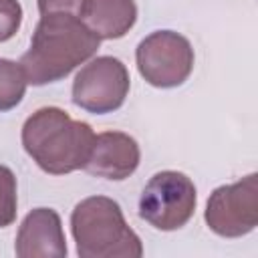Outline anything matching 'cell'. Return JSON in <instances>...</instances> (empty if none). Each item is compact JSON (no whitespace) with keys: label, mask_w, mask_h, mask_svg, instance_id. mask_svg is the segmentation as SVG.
Wrapping results in <instances>:
<instances>
[{"label":"cell","mask_w":258,"mask_h":258,"mask_svg":"<svg viewBox=\"0 0 258 258\" xmlns=\"http://www.w3.org/2000/svg\"><path fill=\"white\" fill-rule=\"evenodd\" d=\"M99 44L101 38L79 14H42L32 32L30 46L18 62L28 85L42 87L64 79L77 67L91 60Z\"/></svg>","instance_id":"obj_1"},{"label":"cell","mask_w":258,"mask_h":258,"mask_svg":"<svg viewBox=\"0 0 258 258\" xmlns=\"http://www.w3.org/2000/svg\"><path fill=\"white\" fill-rule=\"evenodd\" d=\"M95 131L89 123L73 119L64 109L42 107L22 125V147L32 161L50 175H64L83 169Z\"/></svg>","instance_id":"obj_2"},{"label":"cell","mask_w":258,"mask_h":258,"mask_svg":"<svg viewBox=\"0 0 258 258\" xmlns=\"http://www.w3.org/2000/svg\"><path fill=\"white\" fill-rule=\"evenodd\" d=\"M71 232L81 258H139L143 244L127 226L121 206L107 196L81 200L71 214Z\"/></svg>","instance_id":"obj_3"},{"label":"cell","mask_w":258,"mask_h":258,"mask_svg":"<svg viewBox=\"0 0 258 258\" xmlns=\"http://www.w3.org/2000/svg\"><path fill=\"white\" fill-rule=\"evenodd\" d=\"M198 204L194 181L173 169L155 173L143 187L139 198V218L161 232L183 228Z\"/></svg>","instance_id":"obj_4"},{"label":"cell","mask_w":258,"mask_h":258,"mask_svg":"<svg viewBox=\"0 0 258 258\" xmlns=\"http://www.w3.org/2000/svg\"><path fill=\"white\" fill-rule=\"evenodd\" d=\"M135 60L145 83L157 89H173L189 79L196 54L189 40L179 32L155 30L137 44Z\"/></svg>","instance_id":"obj_5"},{"label":"cell","mask_w":258,"mask_h":258,"mask_svg":"<svg viewBox=\"0 0 258 258\" xmlns=\"http://www.w3.org/2000/svg\"><path fill=\"white\" fill-rule=\"evenodd\" d=\"M131 79L127 67L115 56H97L77 73L73 81V103L87 113L107 115L123 107Z\"/></svg>","instance_id":"obj_6"},{"label":"cell","mask_w":258,"mask_h":258,"mask_svg":"<svg viewBox=\"0 0 258 258\" xmlns=\"http://www.w3.org/2000/svg\"><path fill=\"white\" fill-rule=\"evenodd\" d=\"M204 220L208 228L222 238H242L258 224V175L216 187L206 204Z\"/></svg>","instance_id":"obj_7"},{"label":"cell","mask_w":258,"mask_h":258,"mask_svg":"<svg viewBox=\"0 0 258 258\" xmlns=\"http://www.w3.org/2000/svg\"><path fill=\"white\" fill-rule=\"evenodd\" d=\"M139 143L123 131H103L95 135L85 171L103 179L121 181L135 173L139 167Z\"/></svg>","instance_id":"obj_8"},{"label":"cell","mask_w":258,"mask_h":258,"mask_svg":"<svg viewBox=\"0 0 258 258\" xmlns=\"http://www.w3.org/2000/svg\"><path fill=\"white\" fill-rule=\"evenodd\" d=\"M14 252L20 258H64L69 254L60 216L52 208H36L22 220Z\"/></svg>","instance_id":"obj_9"},{"label":"cell","mask_w":258,"mask_h":258,"mask_svg":"<svg viewBox=\"0 0 258 258\" xmlns=\"http://www.w3.org/2000/svg\"><path fill=\"white\" fill-rule=\"evenodd\" d=\"M79 16L101 40H117L133 28L137 4L135 0H85Z\"/></svg>","instance_id":"obj_10"},{"label":"cell","mask_w":258,"mask_h":258,"mask_svg":"<svg viewBox=\"0 0 258 258\" xmlns=\"http://www.w3.org/2000/svg\"><path fill=\"white\" fill-rule=\"evenodd\" d=\"M28 81L20 62L0 58V113L14 109L24 99Z\"/></svg>","instance_id":"obj_11"},{"label":"cell","mask_w":258,"mask_h":258,"mask_svg":"<svg viewBox=\"0 0 258 258\" xmlns=\"http://www.w3.org/2000/svg\"><path fill=\"white\" fill-rule=\"evenodd\" d=\"M16 177L10 167L0 165V228H6L16 220Z\"/></svg>","instance_id":"obj_12"},{"label":"cell","mask_w":258,"mask_h":258,"mask_svg":"<svg viewBox=\"0 0 258 258\" xmlns=\"http://www.w3.org/2000/svg\"><path fill=\"white\" fill-rule=\"evenodd\" d=\"M22 24V6L18 0H0V42L10 40Z\"/></svg>","instance_id":"obj_13"},{"label":"cell","mask_w":258,"mask_h":258,"mask_svg":"<svg viewBox=\"0 0 258 258\" xmlns=\"http://www.w3.org/2000/svg\"><path fill=\"white\" fill-rule=\"evenodd\" d=\"M85 0H38V12L42 14H54V12H64V14H79L83 8Z\"/></svg>","instance_id":"obj_14"}]
</instances>
